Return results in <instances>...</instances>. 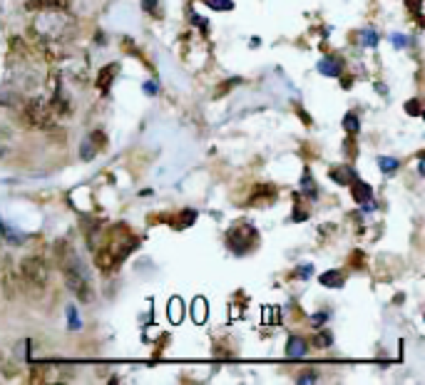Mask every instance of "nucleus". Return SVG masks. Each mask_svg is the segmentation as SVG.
Wrapping results in <instances>:
<instances>
[{
    "mask_svg": "<svg viewBox=\"0 0 425 385\" xmlns=\"http://www.w3.org/2000/svg\"><path fill=\"white\" fill-rule=\"evenodd\" d=\"M57 259H60V269L65 274V284L82 304H90L95 299V291L90 286V276H87L85 266H82L80 256L75 253V248L70 243L60 241L57 243Z\"/></svg>",
    "mask_w": 425,
    "mask_h": 385,
    "instance_id": "nucleus-1",
    "label": "nucleus"
},
{
    "mask_svg": "<svg viewBox=\"0 0 425 385\" xmlns=\"http://www.w3.org/2000/svg\"><path fill=\"white\" fill-rule=\"evenodd\" d=\"M18 276H21V284L33 294H42L50 284V269L40 256H26L18 266Z\"/></svg>",
    "mask_w": 425,
    "mask_h": 385,
    "instance_id": "nucleus-2",
    "label": "nucleus"
},
{
    "mask_svg": "<svg viewBox=\"0 0 425 385\" xmlns=\"http://www.w3.org/2000/svg\"><path fill=\"white\" fill-rule=\"evenodd\" d=\"M23 120L35 130H52L55 127V110L42 97H30L23 107Z\"/></svg>",
    "mask_w": 425,
    "mask_h": 385,
    "instance_id": "nucleus-3",
    "label": "nucleus"
},
{
    "mask_svg": "<svg viewBox=\"0 0 425 385\" xmlns=\"http://www.w3.org/2000/svg\"><path fill=\"white\" fill-rule=\"evenodd\" d=\"M227 241L237 253H246L249 248L256 243V231H254L251 224H237V226L229 231Z\"/></svg>",
    "mask_w": 425,
    "mask_h": 385,
    "instance_id": "nucleus-4",
    "label": "nucleus"
},
{
    "mask_svg": "<svg viewBox=\"0 0 425 385\" xmlns=\"http://www.w3.org/2000/svg\"><path fill=\"white\" fill-rule=\"evenodd\" d=\"M70 8V0H28L26 11H67Z\"/></svg>",
    "mask_w": 425,
    "mask_h": 385,
    "instance_id": "nucleus-5",
    "label": "nucleus"
},
{
    "mask_svg": "<svg viewBox=\"0 0 425 385\" xmlns=\"http://www.w3.org/2000/svg\"><path fill=\"white\" fill-rule=\"evenodd\" d=\"M18 281H21V276L16 274V269L11 264H6V269H3V294H6V299H16Z\"/></svg>",
    "mask_w": 425,
    "mask_h": 385,
    "instance_id": "nucleus-6",
    "label": "nucleus"
},
{
    "mask_svg": "<svg viewBox=\"0 0 425 385\" xmlns=\"http://www.w3.org/2000/svg\"><path fill=\"white\" fill-rule=\"evenodd\" d=\"M192 316H194V321H197V323H204V318H207V301H204V299L194 301Z\"/></svg>",
    "mask_w": 425,
    "mask_h": 385,
    "instance_id": "nucleus-7",
    "label": "nucleus"
},
{
    "mask_svg": "<svg viewBox=\"0 0 425 385\" xmlns=\"http://www.w3.org/2000/svg\"><path fill=\"white\" fill-rule=\"evenodd\" d=\"M321 284H324V286H334V289H341V286H344V279H341L339 271H329V274L321 276Z\"/></svg>",
    "mask_w": 425,
    "mask_h": 385,
    "instance_id": "nucleus-8",
    "label": "nucleus"
},
{
    "mask_svg": "<svg viewBox=\"0 0 425 385\" xmlns=\"http://www.w3.org/2000/svg\"><path fill=\"white\" fill-rule=\"evenodd\" d=\"M353 199L356 202H366V199H370V187L363 182H356L353 184Z\"/></svg>",
    "mask_w": 425,
    "mask_h": 385,
    "instance_id": "nucleus-9",
    "label": "nucleus"
},
{
    "mask_svg": "<svg viewBox=\"0 0 425 385\" xmlns=\"http://www.w3.org/2000/svg\"><path fill=\"white\" fill-rule=\"evenodd\" d=\"M304 353H306V340L291 338V343H289V355H291V358H299V355H304Z\"/></svg>",
    "mask_w": 425,
    "mask_h": 385,
    "instance_id": "nucleus-10",
    "label": "nucleus"
},
{
    "mask_svg": "<svg viewBox=\"0 0 425 385\" xmlns=\"http://www.w3.org/2000/svg\"><path fill=\"white\" fill-rule=\"evenodd\" d=\"M117 72V65H110L107 70H102L100 72V87L105 90V87H110V82H112V75Z\"/></svg>",
    "mask_w": 425,
    "mask_h": 385,
    "instance_id": "nucleus-11",
    "label": "nucleus"
},
{
    "mask_svg": "<svg viewBox=\"0 0 425 385\" xmlns=\"http://www.w3.org/2000/svg\"><path fill=\"white\" fill-rule=\"evenodd\" d=\"M169 314H172V321H174V323H179V321H182V301H179V299H172V304H169Z\"/></svg>",
    "mask_w": 425,
    "mask_h": 385,
    "instance_id": "nucleus-12",
    "label": "nucleus"
},
{
    "mask_svg": "<svg viewBox=\"0 0 425 385\" xmlns=\"http://www.w3.org/2000/svg\"><path fill=\"white\" fill-rule=\"evenodd\" d=\"M344 127H348V132H358V122H356L353 115H346Z\"/></svg>",
    "mask_w": 425,
    "mask_h": 385,
    "instance_id": "nucleus-13",
    "label": "nucleus"
},
{
    "mask_svg": "<svg viewBox=\"0 0 425 385\" xmlns=\"http://www.w3.org/2000/svg\"><path fill=\"white\" fill-rule=\"evenodd\" d=\"M321 72H329V75H339V67L331 65V62H321Z\"/></svg>",
    "mask_w": 425,
    "mask_h": 385,
    "instance_id": "nucleus-14",
    "label": "nucleus"
},
{
    "mask_svg": "<svg viewBox=\"0 0 425 385\" xmlns=\"http://www.w3.org/2000/svg\"><path fill=\"white\" fill-rule=\"evenodd\" d=\"M316 380V373H301L299 375V383H314Z\"/></svg>",
    "mask_w": 425,
    "mask_h": 385,
    "instance_id": "nucleus-15",
    "label": "nucleus"
},
{
    "mask_svg": "<svg viewBox=\"0 0 425 385\" xmlns=\"http://www.w3.org/2000/svg\"><path fill=\"white\" fill-rule=\"evenodd\" d=\"M316 345H331V335L329 333H321L319 340H316Z\"/></svg>",
    "mask_w": 425,
    "mask_h": 385,
    "instance_id": "nucleus-16",
    "label": "nucleus"
},
{
    "mask_svg": "<svg viewBox=\"0 0 425 385\" xmlns=\"http://www.w3.org/2000/svg\"><path fill=\"white\" fill-rule=\"evenodd\" d=\"M326 318H329V316H326V314H316V316H314V326H321Z\"/></svg>",
    "mask_w": 425,
    "mask_h": 385,
    "instance_id": "nucleus-17",
    "label": "nucleus"
},
{
    "mask_svg": "<svg viewBox=\"0 0 425 385\" xmlns=\"http://www.w3.org/2000/svg\"><path fill=\"white\" fill-rule=\"evenodd\" d=\"M380 167L388 169V172H390V169H395V167H398V164H395V162H385V159H383V162H380Z\"/></svg>",
    "mask_w": 425,
    "mask_h": 385,
    "instance_id": "nucleus-18",
    "label": "nucleus"
}]
</instances>
